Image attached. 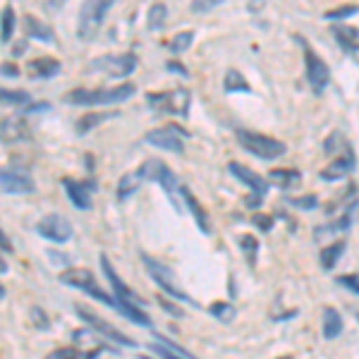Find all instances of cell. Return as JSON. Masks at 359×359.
Listing matches in <instances>:
<instances>
[{
	"instance_id": "cell-1",
	"label": "cell",
	"mask_w": 359,
	"mask_h": 359,
	"mask_svg": "<svg viewBox=\"0 0 359 359\" xmlns=\"http://www.w3.org/2000/svg\"><path fill=\"white\" fill-rule=\"evenodd\" d=\"M98 262H101L103 273H106L108 283H111V287H113V292H115V299H118V304H120V314H123L125 318H130V321L139 323V326L151 328L154 323H151V318H149L147 311H144V302H142V297L132 292L130 287H127L125 283L120 280V276L115 273V269H113L111 259H108L106 254H101V259H98Z\"/></svg>"
},
{
	"instance_id": "cell-2",
	"label": "cell",
	"mask_w": 359,
	"mask_h": 359,
	"mask_svg": "<svg viewBox=\"0 0 359 359\" xmlns=\"http://www.w3.org/2000/svg\"><path fill=\"white\" fill-rule=\"evenodd\" d=\"M137 91L135 84L123 82V84H115V86H98V89H72L69 94H65V103L69 106H86V108H94V106H113V103H123L127 98H132Z\"/></svg>"
},
{
	"instance_id": "cell-3",
	"label": "cell",
	"mask_w": 359,
	"mask_h": 359,
	"mask_svg": "<svg viewBox=\"0 0 359 359\" xmlns=\"http://www.w3.org/2000/svg\"><path fill=\"white\" fill-rule=\"evenodd\" d=\"M237 142H240V147L245 149L247 154L257 156V158H264V161L280 158V156H285L287 151L285 142L259 135V132H252V130H237Z\"/></svg>"
},
{
	"instance_id": "cell-4",
	"label": "cell",
	"mask_w": 359,
	"mask_h": 359,
	"mask_svg": "<svg viewBox=\"0 0 359 359\" xmlns=\"http://www.w3.org/2000/svg\"><path fill=\"white\" fill-rule=\"evenodd\" d=\"M111 8H113L111 0H94V3H84L82 8H79V17H77L79 41H84V43L94 41Z\"/></svg>"
},
{
	"instance_id": "cell-5",
	"label": "cell",
	"mask_w": 359,
	"mask_h": 359,
	"mask_svg": "<svg viewBox=\"0 0 359 359\" xmlns=\"http://www.w3.org/2000/svg\"><path fill=\"white\" fill-rule=\"evenodd\" d=\"M60 283H62V285H69V287H77V290L86 292L89 297L98 299L101 304H106V306H111V309L120 311L118 299L111 297L106 290H101V285L96 283V278H94V273H91L89 269H67L65 273H60Z\"/></svg>"
},
{
	"instance_id": "cell-6",
	"label": "cell",
	"mask_w": 359,
	"mask_h": 359,
	"mask_svg": "<svg viewBox=\"0 0 359 359\" xmlns=\"http://www.w3.org/2000/svg\"><path fill=\"white\" fill-rule=\"evenodd\" d=\"M137 175L142 177V180H151V182H158L161 187L165 189L168 199H170V204L175 206V211H182V206H180V201H177V196H180L177 177H175V172H172L170 168L163 163V161H158V158L144 161V163L139 165Z\"/></svg>"
},
{
	"instance_id": "cell-7",
	"label": "cell",
	"mask_w": 359,
	"mask_h": 359,
	"mask_svg": "<svg viewBox=\"0 0 359 359\" xmlns=\"http://www.w3.org/2000/svg\"><path fill=\"white\" fill-rule=\"evenodd\" d=\"M147 101L158 113L180 115V118H187L189 113V91L182 89V86L168 91H151V94H147Z\"/></svg>"
},
{
	"instance_id": "cell-8",
	"label": "cell",
	"mask_w": 359,
	"mask_h": 359,
	"mask_svg": "<svg viewBox=\"0 0 359 359\" xmlns=\"http://www.w3.org/2000/svg\"><path fill=\"white\" fill-rule=\"evenodd\" d=\"M142 262H144V266L149 269V276H151L154 280L158 283V287H161V290H163L165 294H170V297L180 299L182 304H192V306H196L194 299L189 297V294L177 285V280L172 278V273H170V269H168V266H163L161 262H156V259H151L149 254H142Z\"/></svg>"
},
{
	"instance_id": "cell-9",
	"label": "cell",
	"mask_w": 359,
	"mask_h": 359,
	"mask_svg": "<svg viewBox=\"0 0 359 359\" xmlns=\"http://www.w3.org/2000/svg\"><path fill=\"white\" fill-rule=\"evenodd\" d=\"M184 137L187 132L175 123H168L163 127H156V130L147 132L144 142L151 144V147L161 149V151H170V154H182L184 151Z\"/></svg>"
},
{
	"instance_id": "cell-10",
	"label": "cell",
	"mask_w": 359,
	"mask_h": 359,
	"mask_svg": "<svg viewBox=\"0 0 359 359\" xmlns=\"http://www.w3.org/2000/svg\"><path fill=\"white\" fill-rule=\"evenodd\" d=\"M299 46H302L304 50V74H306V82L311 84V89L316 91V94H321V91H326V86L331 84V69H328L326 62L318 57L314 50L309 48V43L304 41L302 36L297 39Z\"/></svg>"
},
{
	"instance_id": "cell-11",
	"label": "cell",
	"mask_w": 359,
	"mask_h": 359,
	"mask_svg": "<svg viewBox=\"0 0 359 359\" xmlns=\"http://www.w3.org/2000/svg\"><path fill=\"white\" fill-rule=\"evenodd\" d=\"M91 72H103L113 79H125L137 69V55L135 53H120V55H103L96 57L89 65Z\"/></svg>"
},
{
	"instance_id": "cell-12",
	"label": "cell",
	"mask_w": 359,
	"mask_h": 359,
	"mask_svg": "<svg viewBox=\"0 0 359 359\" xmlns=\"http://www.w3.org/2000/svg\"><path fill=\"white\" fill-rule=\"evenodd\" d=\"M228 170L233 172V175H235L237 180H240V182H245L247 187L254 192L252 199H247V206H252V208L262 206L264 196L269 194V180L262 177V175H259V172H254L252 168H247V165L237 163V161H230V163H228Z\"/></svg>"
},
{
	"instance_id": "cell-13",
	"label": "cell",
	"mask_w": 359,
	"mask_h": 359,
	"mask_svg": "<svg viewBox=\"0 0 359 359\" xmlns=\"http://www.w3.org/2000/svg\"><path fill=\"white\" fill-rule=\"evenodd\" d=\"M0 184H3L5 194H13V196L32 194L36 189L34 177L29 175V170H25V168H5L3 175H0Z\"/></svg>"
},
{
	"instance_id": "cell-14",
	"label": "cell",
	"mask_w": 359,
	"mask_h": 359,
	"mask_svg": "<svg viewBox=\"0 0 359 359\" xmlns=\"http://www.w3.org/2000/svg\"><path fill=\"white\" fill-rule=\"evenodd\" d=\"M77 314L79 318L86 323L89 328H94L96 333H101L103 338H108V340H113V343H118V345H125V347H137L135 340L130 338V335H125V333H120L118 328L113 326V323H108V321H103L101 316H96V314H91V311H86L82 309V306H77Z\"/></svg>"
},
{
	"instance_id": "cell-15",
	"label": "cell",
	"mask_w": 359,
	"mask_h": 359,
	"mask_svg": "<svg viewBox=\"0 0 359 359\" xmlns=\"http://www.w3.org/2000/svg\"><path fill=\"white\" fill-rule=\"evenodd\" d=\"M36 233L50 242H67L72 237V223L60 213H48L36 223Z\"/></svg>"
},
{
	"instance_id": "cell-16",
	"label": "cell",
	"mask_w": 359,
	"mask_h": 359,
	"mask_svg": "<svg viewBox=\"0 0 359 359\" xmlns=\"http://www.w3.org/2000/svg\"><path fill=\"white\" fill-rule=\"evenodd\" d=\"M357 168V158H355V151L350 149V144H347V149L340 156H335V161L331 165H326L321 170V180H326V182H333V180H343L350 175L352 170Z\"/></svg>"
},
{
	"instance_id": "cell-17",
	"label": "cell",
	"mask_w": 359,
	"mask_h": 359,
	"mask_svg": "<svg viewBox=\"0 0 359 359\" xmlns=\"http://www.w3.org/2000/svg\"><path fill=\"white\" fill-rule=\"evenodd\" d=\"M60 184L65 187L67 199L72 201L74 206L82 208V211L91 208V192H94V187H96L94 182H79V180H72V177H62Z\"/></svg>"
},
{
	"instance_id": "cell-18",
	"label": "cell",
	"mask_w": 359,
	"mask_h": 359,
	"mask_svg": "<svg viewBox=\"0 0 359 359\" xmlns=\"http://www.w3.org/2000/svg\"><path fill=\"white\" fill-rule=\"evenodd\" d=\"M359 221V199H355V204H350L347 206V211L343 213V218L340 221H335V223H328V225H321V228H316L314 233L316 237H321V235H328V233H347V230L352 228Z\"/></svg>"
},
{
	"instance_id": "cell-19",
	"label": "cell",
	"mask_w": 359,
	"mask_h": 359,
	"mask_svg": "<svg viewBox=\"0 0 359 359\" xmlns=\"http://www.w3.org/2000/svg\"><path fill=\"white\" fill-rule=\"evenodd\" d=\"M25 32H27L29 39H34V41L55 43V32H53V29L46 25V22L39 20V17H34V15L25 17Z\"/></svg>"
},
{
	"instance_id": "cell-20",
	"label": "cell",
	"mask_w": 359,
	"mask_h": 359,
	"mask_svg": "<svg viewBox=\"0 0 359 359\" xmlns=\"http://www.w3.org/2000/svg\"><path fill=\"white\" fill-rule=\"evenodd\" d=\"M27 72L29 77L34 79H53L57 72H60V60H55V57H36V60H32L27 65Z\"/></svg>"
},
{
	"instance_id": "cell-21",
	"label": "cell",
	"mask_w": 359,
	"mask_h": 359,
	"mask_svg": "<svg viewBox=\"0 0 359 359\" xmlns=\"http://www.w3.org/2000/svg\"><path fill=\"white\" fill-rule=\"evenodd\" d=\"M331 32H333L335 41L340 43V48L347 50V53H357L359 50V29L335 22V25H331Z\"/></svg>"
},
{
	"instance_id": "cell-22",
	"label": "cell",
	"mask_w": 359,
	"mask_h": 359,
	"mask_svg": "<svg viewBox=\"0 0 359 359\" xmlns=\"http://www.w3.org/2000/svg\"><path fill=\"white\" fill-rule=\"evenodd\" d=\"M180 196H182L184 204H187V208H189V211H192V216H194L196 225H199V228H201V233H204V235L211 233V225H208V216H206V211L199 206V201L194 199V194L189 192V187H184V184H182V187H180Z\"/></svg>"
},
{
	"instance_id": "cell-23",
	"label": "cell",
	"mask_w": 359,
	"mask_h": 359,
	"mask_svg": "<svg viewBox=\"0 0 359 359\" xmlns=\"http://www.w3.org/2000/svg\"><path fill=\"white\" fill-rule=\"evenodd\" d=\"M323 338L326 340H333L338 338L340 333H343V316H340L338 309H333V306H326L323 309Z\"/></svg>"
},
{
	"instance_id": "cell-24",
	"label": "cell",
	"mask_w": 359,
	"mask_h": 359,
	"mask_svg": "<svg viewBox=\"0 0 359 359\" xmlns=\"http://www.w3.org/2000/svg\"><path fill=\"white\" fill-rule=\"evenodd\" d=\"M345 247H347V242H345V240H338V242H333V245H328L326 249H323V252L318 254V262H321V269H323V271H333V269H335V264H338V262H340V257H343Z\"/></svg>"
},
{
	"instance_id": "cell-25",
	"label": "cell",
	"mask_w": 359,
	"mask_h": 359,
	"mask_svg": "<svg viewBox=\"0 0 359 359\" xmlns=\"http://www.w3.org/2000/svg\"><path fill=\"white\" fill-rule=\"evenodd\" d=\"M223 89L228 91V94H237V91L249 94V91H252V86L247 84V79L242 77L237 69H228V72H225V79H223Z\"/></svg>"
},
{
	"instance_id": "cell-26",
	"label": "cell",
	"mask_w": 359,
	"mask_h": 359,
	"mask_svg": "<svg viewBox=\"0 0 359 359\" xmlns=\"http://www.w3.org/2000/svg\"><path fill=\"white\" fill-rule=\"evenodd\" d=\"M111 118H118V113H89L84 115V118L77 120V135H86V132H91L96 125L106 123V120Z\"/></svg>"
},
{
	"instance_id": "cell-27",
	"label": "cell",
	"mask_w": 359,
	"mask_h": 359,
	"mask_svg": "<svg viewBox=\"0 0 359 359\" xmlns=\"http://www.w3.org/2000/svg\"><path fill=\"white\" fill-rule=\"evenodd\" d=\"M269 177L273 180L276 184H280V187H292V184H297L299 180H302V172L292 170V168H278V170L269 172Z\"/></svg>"
},
{
	"instance_id": "cell-28",
	"label": "cell",
	"mask_w": 359,
	"mask_h": 359,
	"mask_svg": "<svg viewBox=\"0 0 359 359\" xmlns=\"http://www.w3.org/2000/svg\"><path fill=\"white\" fill-rule=\"evenodd\" d=\"M139 184H142V177L137 175V172H127L118 180V199H130L132 194L139 189Z\"/></svg>"
},
{
	"instance_id": "cell-29",
	"label": "cell",
	"mask_w": 359,
	"mask_h": 359,
	"mask_svg": "<svg viewBox=\"0 0 359 359\" xmlns=\"http://www.w3.org/2000/svg\"><path fill=\"white\" fill-rule=\"evenodd\" d=\"M13 34H15V10H13V5H5L3 8V29H0L3 43L13 41Z\"/></svg>"
},
{
	"instance_id": "cell-30",
	"label": "cell",
	"mask_w": 359,
	"mask_h": 359,
	"mask_svg": "<svg viewBox=\"0 0 359 359\" xmlns=\"http://www.w3.org/2000/svg\"><path fill=\"white\" fill-rule=\"evenodd\" d=\"M192 41H194V32H180V34H175L172 36V41L168 43V48H170V53H175V55H180V53H184V50L192 46Z\"/></svg>"
},
{
	"instance_id": "cell-31",
	"label": "cell",
	"mask_w": 359,
	"mask_h": 359,
	"mask_svg": "<svg viewBox=\"0 0 359 359\" xmlns=\"http://www.w3.org/2000/svg\"><path fill=\"white\" fill-rule=\"evenodd\" d=\"M165 17H168V8L163 3H154L147 13V22H149V29H161L165 25Z\"/></svg>"
},
{
	"instance_id": "cell-32",
	"label": "cell",
	"mask_w": 359,
	"mask_h": 359,
	"mask_svg": "<svg viewBox=\"0 0 359 359\" xmlns=\"http://www.w3.org/2000/svg\"><path fill=\"white\" fill-rule=\"evenodd\" d=\"M0 96H3V103H10V106H25V103H32V96L27 94V91H20V89H3L0 91Z\"/></svg>"
},
{
	"instance_id": "cell-33",
	"label": "cell",
	"mask_w": 359,
	"mask_h": 359,
	"mask_svg": "<svg viewBox=\"0 0 359 359\" xmlns=\"http://www.w3.org/2000/svg\"><path fill=\"white\" fill-rule=\"evenodd\" d=\"M208 311H211L216 318H221V321H233L235 318V309H233V304H225V302H213L211 306H208Z\"/></svg>"
},
{
	"instance_id": "cell-34",
	"label": "cell",
	"mask_w": 359,
	"mask_h": 359,
	"mask_svg": "<svg viewBox=\"0 0 359 359\" xmlns=\"http://www.w3.org/2000/svg\"><path fill=\"white\" fill-rule=\"evenodd\" d=\"M240 247L245 249V257H247L249 266H254V259H257V252H259V240H254L252 235H242Z\"/></svg>"
},
{
	"instance_id": "cell-35",
	"label": "cell",
	"mask_w": 359,
	"mask_h": 359,
	"mask_svg": "<svg viewBox=\"0 0 359 359\" xmlns=\"http://www.w3.org/2000/svg\"><path fill=\"white\" fill-rule=\"evenodd\" d=\"M357 13H359V8H357V5H345V8L328 10V13H326V20L343 22V20H347V17H352V15H357Z\"/></svg>"
},
{
	"instance_id": "cell-36",
	"label": "cell",
	"mask_w": 359,
	"mask_h": 359,
	"mask_svg": "<svg viewBox=\"0 0 359 359\" xmlns=\"http://www.w3.org/2000/svg\"><path fill=\"white\" fill-rule=\"evenodd\" d=\"M43 359H84V355L77 350V347H57V350H53Z\"/></svg>"
},
{
	"instance_id": "cell-37",
	"label": "cell",
	"mask_w": 359,
	"mask_h": 359,
	"mask_svg": "<svg viewBox=\"0 0 359 359\" xmlns=\"http://www.w3.org/2000/svg\"><path fill=\"white\" fill-rule=\"evenodd\" d=\"M29 316H32V323L39 328V331H48L50 328V321H48V316L43 314L41 306H34V309L29 311Z\"/></svg>"
},
{
	"instance_id": "cell-38",
	"label": "cell",
	"mask_w": 359,
	"mask_h": 359,
	"mask_svg": "<svg viewBox=\"0 0 359 359\" xmlns=\"http://www.w3.org/2000/svg\"><path fill=\"white\" fill-rule=\"evenodd\" d=\"M290 201L292 206H297V208H316V194H304V196H290Z\"/></svg>"
},
{
	"instance_id": "cell-39",
	"label": "cell",
	"mask_w": 359,
	"mask_h": 359,
	"mask_svg": "<svg viewBox=\"0 0 359 359\" xmlns=\"http://www.w3.org/2000/svg\"><path fill=\"white\" fill-rule=\"evenodd\" d=\"M338 283L343 287H347L350 292H355V294H359V276H355V273H350V276H340L338 278Z\"/></svg>"
},
{
	"instance_id": "cell-40",
	"label": "cell",
	"mask_w": 359,
	"mask_h": 359,
	"mask_svg": "<svg viewBox=\"0 0 359 359\" xmlns=\"http://www.w3.org/2000/svg\"><path fill=\"white\" fill-rule=\"evenodd\" d=\"M254 225H257L259 230H264V233H269V230L273 228V218L264 216V213H259V216H254Z\"/></svg>"
},
{
	"instance_id": "cell-41",
	"label": "cell",
	"mask_w": 359,
	"mask_h": 359,
	"mask_svg": "<svg viewBox=\"0 0 359 359\" xmlns=\"http://www.w3.org/2000/svg\"><path fill=\"white\" fill-rule=\"evenodd\" d=\"M151 350L158 355L161 359H184V357H180V355H175V352H170V350H165L163 345H158V343H154V345H149Z\"/></svg>"
},
{
	"instance_id": "cell-42",
	"label": "cell",
	"mask_w": 359,
	"mask_h": 359,
	"mask_svg": "<svg viewBox=\"0 0 359 359\" xmlns=\"http://www.w3.org/2000/svg\"><path fill=\"white\" fill-rule=\"evenodd\" d=\"M218 3H221V0H208V3H204V5H201V3H194V5H192V10H194V13H206V10L216 8Z\"/></svg>"
},
{
	"instance_id": "cell-43",
	"label": "cell",
	"mask_w": 359,
	"mask_h": 359,
	"mask_svg": "<svg viewBox=\"0 0 359 359\" xmlns=\"http://www.w3.org/2000/svg\"><path fill=\"white\" fill-rule=\"evenodd\" d=\"M17 72H20V69H17L13 62H3V77H17Z\"/></svg>"
},
{
	"instance_id": "cell-44",
	"label": "cell",
	"mask_w": 359,
	"mask_h": 359,
	"mask_svg": "<svg viewBox=\"0 0 359 359\" xmlns=\"http://www.w3.org/2000/svg\"><path fill=\"white\" fill-rule=\"evenodd\" d=\"M41 111H50L48 103H36V106L27 108V115H34V113H41Z\"/></svg>"
},
{
	"instance_id": "cell-45",
	"label": "cell",
	"mask_w": 359,
	"mask_h": 359,
	"mask_svg": "<svg viewBox=\"0 0 359 359\" xmlns=\"http://www.w3.org/2000/svg\"><path fill=\"white\" fill-rule=\"evenodd\" d=\"M168 69H170V72H177V74H187V67L184 65H177V62H168Z\"/></svg>"
},
{
	"instance_id": "cell-46",
	"label": "cell",
	"mask_w": 359,
	"mask_h": 359,
	"mask_svg": "<svg viewBox=\"0 0 359 359\" xmlns=\"http://www.w3.org/2000/svg\"><path fill=\"white\" fill-rule=\"evenodd\" d=\"M283 359H290V357H283Z\"/></svg>"
}]
</instances>
